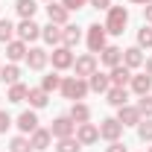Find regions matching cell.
Returning <instances> with one entry per match:
<instances>
[{
    "label": "cell",
    "instance_id": "obj_1",
    "mask_svg": "<svg viewBox=\"0 0 152 152\" xmlns=\"http://www.w3.org/2000/svg\"><path fill=\"white\" fill-rule=\"evenodd\" d=\"M126 23H129V12H126V6H111V9H108V18H105V32H111V35H123Z\"/></svg>",
    "mask_w": 152,
    "mask_h": 152
},
{
    "label": "cell",
    "instance_id": "obj_2",
    "mask_svg": "<svg viewBox=\"0 0 152 152\" xmlns=\"http://www.w3.org/2000/svg\"><path fill=\"white\" fill-rule=\"evenodd\" d=\"M91 88H88V82L85 79H79V76H67V79H61V94L67 96V99H85V94H88Z\"/></svg>",
    "mask_w": 152,
    "mask_h": 152
},
{
    "label": "cell",
    "instance_id": "obj_3",
    "mask_svg": "<svg viewBox=\"0 0 152 152\" xmlns=\"http://www.w3.org/2000/svg\"><path fill=\"white\" fill-rule=\"evenodd\" d=\"M105 35H108L105 26L91 23V26H88V50H91V53H102V50L108 47V44H105Z\"/></svg>",
    "mask_w": 152,
    "mask_h": 152
},
{
    "label": "cell",
    "instance_id": "obj_4",
    "mask_svg": "<svg viewBox=\"0 0 152 152\" xmlns=\"http://www.w3.org/2000/svg\"><path fill=\"white\" fill-rule=\"evenodd\" d=\"M120 134H123V123H120L117 117H105V120L99 123V137H105V140H120Z\"/></svg>",
    "mask_w": 152,
    "mask_h": 152
},
{
    "label": "cell",
    "instance_id": "obj_5",
    "mask_svg": "<svg viewBox=\"0 0 152 152\" xmlns=\"http://www.w3.org/2000/svg\"><path fill=\"white\" fill-rule=\"evenodd\" d=\"M73 132H76V123L70 120V117H56L53 120V126H50V134L53 137H73Z\"/></svg>",
    "mask_w": 152,
    "mask_h": 152
},
{
    "label": "cell",
    "instance_id": "obj_6",
    "mask_svg": "<svg viewBox=\"0 0 152 152\" xmlns=\"http://www.w3.org/2000/svg\"><path fill=\"white\" fill-rule=\"evenodd\" d=\"M73 67H76V76L79 79H88L91 73H96V56L94 53H85V56H79L73 61Z\"/></svg>",
    "mask_w": 152,
    "mask_h": 152
},
{
    "label": "cell",
    "instance_id": "obj_7",
    "mask_svg": "<svg viewBox=\"0 0 152 152\" xmlns=\"http://www.w3.org/2000/svg\"><path fill=\"white\" fill-rule=\"evenodd\" d=\"M76 140L82 143V146H91L99 140V129H96L94 123H79V129H76Z\"/></svg>",
    "mask_w": 152,
    "mask_h": 152
},
{
    "label": "cell",
    "instance_id": "obj_8",
    "mask_svg": "<svg viewBox=\"0 0 152 152\" xmlns=\"http://www.w3.org/2000/svg\"><path fill=\"white\" fill-rule=\"evenodd\" d=\"M50 58H53V67H56V70H67V67L73 64V53H70V47H56V50L50 53Z\"/></svg>",
    "mask_w": 152,
    "mask_h": 152
},
{
    "label": "cell",
    "instance_id": "obj_9",
    "mask_svg": "<svg viewBox=\"0 0 152 152\" xmlns=\"http://www.w3.org/2000/svg\"><path fill=\"white\" fill-rule=\"evenodd\" d=\"M117 120H120V123H123V129H126V126H137L143 117H140V111H137V105H120Z\"/></svg>",
    "mask_w": 152,
    "mask_h": 152
},
{
    "label": "cell",
    "instance_id": "obj_10",
    "mask_svg": "<svg viewBox=\"0 0 152 152\" xmlns=\"http://www.w3.org/2000/svg\"><path fill=\"white\" fill-rule=\"evenodd\" d=\"M15 29H18V35H20V41H23V44H26V41L41 38V26H38L32 18H29V20H20V26H15Z\"/></svg>",
    "mask_w": 152,
    "mask_h": 152
},
{
    "label": "cell",
    "instance_id": "obj_11",
    "mask_svg": "<svg viewBox=\"0 0 152 152\" xmlns=\"http://www.w3.org/2000/svg\"><path fill=\"white\" fill-rule=\"evenodd\" d=\"M108 79H111V85H114V88H126V85L132 82V70H129L126 64H117V67H111Z\"/></svg>",
    "mask_w": 152,
    "mask_h": 152
},
{
    "label": "cell",
    "instance_id": "obj_12",
    "mask_svg": "<svg viewBox=\"0 0 152 152\" xmlns=\"http://www.w3.org/2000/svg\"><path fill=\"white\" fill-rule=\"evenodd\" d=\"M47 61H50V53H47V50H41V47H32V50H26V64H29L32 70H41Z\"/></svg>",
    "mask_w": 152,
    "mask_h": 152
},
{
    "label": "cell",
    "instance_id": "obj_13",
    "mask_svg": "<svg viewBox=\"0 0 152 152\" xmlns=\"http://www.w3.org/2000/svg\"><path fill=\"white\" fill-rule=\"evenodd\" d=\"M67 15H70V12H67L61 3H56V0L47 6V18H50V23H58V26H64V23H67Z\"/></svg>",
    "mask_w": 152,
    "mask_h": 152
},
{
    "label": "cell",
    "instance_id": "obj_14",
    "mask_svg": "<svg viewBox=\"0 0 152 152\" xmlns=\"http://www.w3.org/2000/svg\"><path fill=\"white\" fill-rule=\"evenodd\" d=\"M88 88H91V91H96V94H105V91L111 88V79H108L105 73H99V70H96V73L88 76Z\"/></svg>",
    "mask_w": 152,
    "mask_h": 152
},
{
    "label": "cell",
    "instance_id": "obj_15",
    "mask_svg": "<svg viewBox=\"0 0 152 152\" xmlns=\"http://www.w3.org/2000/svg\"><path fill=\"white\" fill-rule=\"evenodd\" d=\"M132 91L137 96H143V94H149V88H152V76L149 73H137V76H132Z\"/></svg>",
    "mask_w": 152,
    "mask_h": 152
},
{
    "label": "cell",
    "instance_id": "obj_16",
    "mask_svg": "<svg viewBox=\"0 0 152 152\" xmlns=\"http://www.w3.org/2000/svg\"><path fill=\"white\" fill-rule=\"evenodd\" d=\"M79 41H82L79 26H73V23H64V29H61V44H64V47H76Z\"/></svg>",
    "mask_w": 152,
    "mask_h": 152
},
{
    "label": "cell",
    "instance_id": "obj_17",
    "mask_svg": "<svg viewBox=\"0 0 152 152\" xmlns=\"http://www.w3.org/2000/svg\"><path fill=\"white\" fill-rule=\"evenodd\" d=\"M123 64L132 70V67H140L143 64V50L140 47H129V50H123Z\"/></svg>",
    "mask_w": 152,
    "mask_h": 152
},
{
    "label": "cell",
    "instance_id": "obj_18",
    "mask_svg": "<svg viewBox=\"0 0 152 152\" xmlns=\"http://www.w3.org/2000/svg\"><path fill=\"white\" fill-rule=\"evenodd\" d=\"M50 140H53V134H50V129H35L32 132V137H29V143H32V149H47L50 146Z\"/></svg>",
    "mask_w": 152,
    "mask_h": 152
},
{
    "label": "cell",
    "instance_id": "obj_19",
    "mask_svg": "<svg viewBox=\"0 0 152 152\" xmlns=\"http://www.w3.org/2000/svg\"><path fill=\"white\" fill-rule=\"evenodd\" d=\"M6 58H9V61H20V58H26V44H23V41H9V44H6Z\"/></svg>",
    "mask_w": 152,
    "mask_h": 152
},
{
    "label": "cell",
    "instance_id": "obj_20",
    "mask_svg": "<svg viewBox=\"0 0 152 152\" xmlns=\"http://www.w3.org/2000/svg\"><path fill=\"white\" fill-rule=\"evenodd\" d=\"M99 58H102V64L117 67V64H123V50H120V47H105V50L99 53Z\"/></svg>",
    "mask_w": 152,
    "mask_h": 152
},
{
    "label": "cell",
    "instance_id": "obj_21",
    "mask_svg": "<svg viewBox=\"0 0 152 152\" xmlns=\"http://www.w3.org/2000/svg\"><path fill=\"white\" fill-rule=\"evenodd\" d=\"M67 117L73 120L76 126H79V123H88V120H91V108H88L85 102H73V108H70V114H67Z\"/></svg>",
    "mask_w": 152,
    "mask_h": 152
},
{
    "label": "cell",
    "instance_id": "obj_22",
    "mask_svg": "<svg viewBox=\"0 0 152 152\" xmlns=\"http://www.w3.org/2000/svg\"><path fill=\"white\" fill-rule=\"evenodd\" d=\"M18 129L20 132H35L38 129V117H35V111H20V117H18Z\"/></svg>",
    "mask_w": 152,
    "mask_h": 152
},
{
    "label": "cell",
    "instance_id": "obj_23",
    "mask_svg": "<svg viewBox=\"0 0 152 152\" xmlns=\"http://www.w3.org/2000/svg\"><path fill=\"white\" fill-rule=\"evenodd\" d=\"M41 38H44L47 44H61V29H58V23H47V26H41Z\"/></svg>",
    "mask_w": 152,
    "mask_h": 152
},
{
    "label": "cell",
    "instance_id": "obj_24",
    "mask_svg": "<svg viewBox=\"0 0 152 152\" xmlns=\"http://www.w3.org/2000/svg\"><path fill=\"white\" fill-rule=\"evenodd\" d=\"M105 94H108V102L117 105V108H120V105H126V99H129V91H126V88H114V85L105 91Z\"/></svg>",
    "mask_w": 152,
    "mask_h": 152
},
{
    "label": "cell",
    "instance_id": "obj_25",
    "mask_svg": "<svg viewBox=\"0 0 152 152\" xmlns=\"http://www.w3.org/2000/svg\"><path fill=\"white\" fill-rule=\"evenodd\" d=\"M26 99H29L32 108H44V105H47V91H44V88H29Z\"/></svg>",
    "mask_w": 152,
    "mask_h": 152
},
{
    "label": "cell",
    "instance_id": "obj_26",
    "mask_svg": "<svg viewBox=\"0 0 152 152\" xmlns=\"http://www.w3.org/2000/svg\"><path fill=\"white\" fill-rule=\"evenodd\" d=\"M15 9H18V15H20L23 20H29L32 15H35L38 6H35V0H18V3H15Z\"/></svg>",
    "mask_w": 152,
    "mask_h": 152
},
{
    "label": "cell",
    "instance_id": "obj_27",
    "mask_svg": "<svg viewBox=\"0 0 152 152\" xmlns=\"http://www.w3.org/2000/svg\"><path fill=\"white\" fill-rule=\"evenodd\" d=\"M26 94H29V88H26V85H20V82L9 85V102H23Z\"/></svg>",
    "mask_w": 152,
    "mask_h": 152
},
{
    "label": "cell",
    "instance_id": "obj_28",
    "mask_svg": "<svg viewBox=\"0 0 152 152\" xmlns=\"http://www.w3.org/2000/svg\"><path fill=\"white\" fill-rule=\"evenodd\" d=\"M0 79L6 82V85H15L20 79V70L15 67V64H6V67H0Z\"/></svg>",
    "mask_w": 152,
    "mask_h": 152
},
{
    "label": "cell",
    "instance_id": "obj_29",
    "mask_svg": "<svg viewBox=\"0 0 152 152\" xmlns=\"http://www.w3.org/2000/svg\"><path fill=\"white\" fill-rule=\"evenodd\" d=\"M9 152H32V143H29V137H23V134L12 137V143H9Z\"/></svg>",
    "mask_w": 152,
    "mask_h": 152
},
{
    "label": "cell",
    "instance_id": "obj_30",
    "mask_svg": "<svg viewBox=\"0 0 152 152\" xmlns=\"http://www.w3.org/2000/svg\"><path fill=\"white\" fill-rule=\"evenodd\" d=\"M79 149H82V143L76 137H61L58 146H56V152H79Z\"/></svg>",
    "mask_w": 152,
    "mask_h": 152
},
{
    "label": "cell",
    "instance_id": "obj_31",
    "mask_svg": "<svg viewBox=\"0 0 152 152\" xmlns=\"http://www.w3.org/2000/svg\"><path fill=\"white\" fill-rule=\"evenodd\" d=\"M12 35H15L12 20H9V18H0V41H3V44H9V41H12Z\"/></svg>",
    "mask_w": 152,
    "mask_h": 152
},
{
    "label": "cell",
    "instance_id": "obj_32",
    "mask_svg": "<svg viewBox=\"0 0 152 152\" xmlns=\"http://www.w3.org/2000/svg\"><path fill=\"white\" fill-rule=\"evenodd\" d=\"M137 134H140V140H149L152 143V117H146V120L137 123Z\"/></svg>",
    "mask_w": 152,
    "mask_h": 152
},
{
    "label": "cell",
    "instance_id": "obj_33",
    "mask_svg": "<svg viewBox=\"0 0 152 152\" xmlns=\"http://www.w3.org/2000/svg\"><path fill=\"white\" fill-rule=\"evenodd\" d=\"M41 88L50 94V91H56V88H61V76H56V73H50V76H44L41 79Z\"/></svg>",
    "mask_w": 152,
    "mask_h": 152
},
{
    "label": "cell",
    "instance_id": "obj_34",
    "mask_svg": "<svg viewBox=\"0 0 152 152\" xmlns=\"http://www.w3.org/2000/svg\"><path fill=\"white\" fill-rule=\"evenodd\" d=\"M137 111H140V117H152V96L149 94H143L137 99Z\"/></svg>",
    "mask_w": 152,
    "mask_h": 152
},
{
    "label": "cell",
    "instance_id": "obj_35",
    "mask_svg": "<svg viewBox=\"0 0 152 152\" xmlns=\"http://www.w3.org/2000/svg\"><path fill=\"white\" fill-rule=\"evenodd\" d=\"M137 47H152V29L149 26H143L137 32Z\"/></svg>",
    "mask_w": 152,
    "mask_h": 152
},
{
    "label": "cell",
    "instance_id": "obj_36",
    "mask_svg": "<svg viewBox=\"0 0 152 152\" xmlns=\"http://www.w3.org/2000/svg\"><path fill=\"white\" fill-rule=\"evenodd\" d=\"M61 6H64L67 12H73V9H82V6H85V0H61Z\"/></svg>",
    "mask_w": 152,
    "mask_h": 152
},
{
    "label": "cell",
    "instance_id": "obj_37",
    "mask_svg": "<svg viewBox=\"0 0 152 152\" xmlns=\"http://www.w3.org/2000/svg\"><path fill=\"white\" fill-rule=\"evenodd\" d=\"M9 126H12V117H9L6 111H0V132H6Z\"/></svg>",
    "mask_w": 152,
    "mask_h": 152
},
{
    "label": "cell",
    "instance_id": "obj_38",
    "mask_svg": "<svg viewBox=\"0 0 152 152\" xmlns=\"http://www.w3.org/2000/svg\"><path fill=\"white\" fill-rule=\"evenodd\" d=\"M105 152H129V149H126V146H123L120 140H111V146H108Z\"/></svg>",
    "mask_w": 152,
    "mask_h": 152
},
{
    "label": "cell",
    "instance_id": "obj_39",
    "mask_svg": "<svg viewBox=\"0 0 152 152\" xmlns=\"http://www.w3.org/2000/svg\"><path fill=\"white\" fill-rule=\"evenodd\" d=\"M94 9H111V0H91Z\"/></svg>",
    "mask_w": 152,
    "mask_h": 152
},
{
    "label": "cell",
    "instance_id": "obj_40",
    "mask_svg": "<svg viewBox=\"0 0 152 152\" xmlns=\"http://www.w3.org/2000/svg\"><path fill=\"white\" fill-rule=\"evenodd\" d=\"M143 12H146V20H149V23H152V3H149V6H146V9H143Z\"/></svg>",
    "mask_w": 152,
    "mask_h": 152
},
{
    "label": "cell",
    "instance_id": "obj_41",
    "mask_svg": "<svg viewBox=\"0 0 152 152\" xmlns=\"http://www.w3.org/2000/svg\"><path fill=\"white\" fill-rule=\"evenodd\" d=\"M143 64H146V73L152 76V58H146V61H143Z\"/></svg>",
    "mask_w": 152,
    "mask_h": 152
},
{
    "label": "cell",
    "instance_id": "obj_42",
    "mask_svg": "<svg viewBox=\"0 0 152 152\" xmlns=\"http://www.w3.org/2000/svg\"><path fill=\"white\" fill-rule=\"evenodd\" d=\"M132 3H143V6H149L152 0H132Z\"/></svg>",
    "mask_w": 152,
    "mask_h": 152
},
{
    "label": "cell",
    "instance_id": "obj_43",
    "mask_svg": "<svg viewBox=\"0 0 152 152\" xmlns=\"http://www.w3.org/2000/svg\"><path fill=\"white\" fill-rule=\"evenodd\" d=\"M47 3H53V0H47Z\"/></svg>",
    "mask_w": 152,
    "mask_h": 152
},
{
    "label": "cell",
    "instance_id": "obj_44",
    "mask_svg": "<svg viewBox=\"0 0 152 152\" xmlns=\"http://www.w3.org/2000/svg\"><path fill=\"white\" fill-rule=\"evenodd\" d=\"M149 152H152V146H149Z\"/></svg>",
    "mask_w": 152,
    "mask_h": 152
},
{
    "label": "cell",
    "instance_id": "obj_45",
    "mask_svg": "<svg viewBox=\"0 0 152 152\" xmlns=\"http://www.w3.org/2000/svg\"><path fill=\"white\" fill-rule=\"evenodd\" d=\"M0 67H3V64H0Z\"/></svg>",
    "mask_w": 152,
    "mask_h": 152
}]
</instances>
